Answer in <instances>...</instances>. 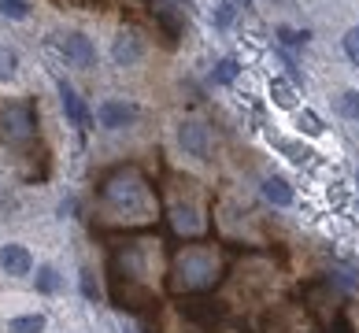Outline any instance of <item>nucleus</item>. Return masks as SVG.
Here are the masks:
<instances>
[{"instance_id":"f257e3e1","label":"nucleus","mask_w":359,"mask_h":333,"mask_svg":"<svg viewBox=\"0 0 359 333\" xmlns=\"http://www.w3.org/2000/svg\"><path fill=\"white\" fill-rule=\"evenodd\" d=\"M215 282V259L204 256V252H185L175 266V285L185 292H196V289H208Z\"/></svg>"},{"instance_id":"f03ea898","label":"nucleus","mask_w":359,"mask_h":333,"mask_svg":"<svg viewBox=\"0 0 359 333\" xmlns=\"http://www.w3.org/2000/svg\"><path fill=\"white\" fill-rule=\"evenodd\" d=\"M56 48L67 56L74 67H97V48L86 34L78 30H67V34H56Z\"/></svg>"},{"instance_id":"7ed1b4c3","label":"nucleus","mask_w":359,"mask_h":333,"mask_svg":"<svg viewBox=\"0 0 359 333\" xmlns=\"http://www.w3.org/2000/svg\"><path fill=\"white\" fill-rule=\"evenodd\" d=\"M178 144H182V152L185 156H193V159H211V133L204 123H182L178 126Z\"/></svg>"},{"instance_id":"20e7f679","label":"nucleus","mask_w":359,"mask_h":333,"mask_svg":"<svg viewBox=\"0 0 359 333\" xmlns=\"http://www.w3.org/2000/svg\"><path fill=\"white\" fill-rule=\"evenodd\" d=\"M108 200L115 208H126V211H141L144 208V196H141V185L134 178H115L108 185Z\"/></svg>"},{"instance_id":"39448f33","label":"nucleus","mask_w":359,"mask_h":333,"mask_svg":"<svg viewBox=\"0 0 359 333\" xmlns=\"http://www.w3.org/2000/svg\"><path fill=\"white\" fill-rule=\"evenodd\" d=\"M0 266H4V274L22 278V274L34 271V256H30V248H26V245H4V248H0Z\"/></svg>"},{"instance_id":"423d86ee","label":"nucleus","mask_w":359,"mask_h":333,"mask_svg":"<svg viewBox=\"0 0 359 333\" xmlns=\"http://www.w3.org/2000/svg\"><path fill=\"white\" fill-rule=\"evenodd\" d=\"M134 123H137V108L126 100H108L100 108V126H108V130H123V126H134Z\"/></svg>"},{"instance_id":"0eeeda50","label":"nucleus","mask_w":359,"mask_h":333,"mask_svg":"<svg viewBox=\"0 0 359 333\" xmlns=\"http://www.w3.org/2000/svg\"><path fill=\"white\" fill-rule=\"evenodd\" d=\"M141 56H144V45L137 41L134 34H118L115 41H111V60H115L118 67H134Z\"/></svg>"},{"instance_id":"6e6552de","label":"nucleus","mask_w":359,"mask_h":333,"mask_svg":"<svg viewBox=\"0 0 359 333\" xmlns=\"http://www.w3.org/2000/svg\"><path fill=\"white\" fill-rule=\"evenodd\" d=\"M60 97H63V111H67V118L74 126H93V115H89V108H86V100L78 97V93L67 86V82H60Z\"/></svg>"},{"instance_id":"1a4fd4ad","label":"nucleus","mask_w":359,"mask_h":333,"mask_svg":"<svg viewBox=\"0 0 359 333\" xmlns=\"http://www.w3.org/2000/svg\"><path fill=\"white\" fill-rule=\"evenodd\" d=\"M170 222H175V230L185 233V237H193V233L204 230V219L196 215V208H189V204H175V211H170Z\"/></svg>"},{"instance_id":"9d476101","label":"nucleus","mask_w":359,"mask_h":333,"mask_svg":"<svg viewBox=\"0 0 359 333\" xmlns=\"http://www.w3.org/2000/svg\"><path fill=\"white\" fill-rule=\"evenodd\" d=\"M263 196H267L274 208H289V204H292V185H289L285 178L271 175L267 182H263Z\"/></svg>"},{"instance_id":"9b49d317","label":"nucleus","mask_w":359,"mask_h":333,"mask_svg":"<svg viewBox=\"0 0 359 333\" xmlns=\"http://www.w3.org/2000/svg\"><path fill=\"white\" fill-rule=\"evenodd\" d=\"M26 126H30V115L22 108H8L4 111V133L8 137H26Z\"/></svg>"},{"instance_id":"f8f14e48","label":"nucleus","mask_w":359,"mask_h":333,"mask_svg":"<svg viewBox=\"0 0 359 333\" xmlns=\"http://www.w3.org/2000/svg\"><path fill=\"white\" fill-rule=\"evenodd\" d=\"M45 315H15L8 322V333H45Z\"/></svg>"},{"instance_id":"ddd939ff","label":"nucleus","mask_w":359,"mask_h":333,"mask_svg":"<svg viewBox=\"0 0 359 333\" xmlns=\"http://www.w3.org/2000/svg\"><path fill=\"white\" fill-rule=\"evenodd\" d=\"M334 108H337V115L355 118V123H359V89H344V93H337Z\"/></svg>"},{"instance_id":"4468645a","label":"nucleus","mask_w":359,"mask_h":333,"mask_svg":"<svg viewBox=\"0 0 359 333\" xmlns=\"http://www.w3.org/2000/svg\"><path fill=\"white\" fill-rule=\"evenodd\" d=\"M271 100L278 108H297V97H292V86L282 78H271Z\"/></svg>"},{"instance_id":"2eb2a0df","label":"nucleus","mask_w":359,"mask_h":333,"mask_svg":"<svg viewBox=\"0 0 359 333\" xmlns=\"http://www.w3.org/2000/svg\"><path fill=\"white\" fill-rule=\"evenodd\" d=\"M297 126H300V133H308V137H318L326 126H323V118H318L315 111H308V108H300L297 111Z\"/></svg>"},{"instance_id":"dca6fc26","label":"nucleus","mask_w":359,"mask_h":333,"mask_svg":"<svg viewBox=\"0 0 359 333\" xmlns=\"http://www.w3.org/2000/svg\"><path fill=\"white\" fill-rule=\"evenodd\" d=\"M37 292H56L60 289V271L56 266H37Z\"/></svg>"},{"instance_id":"f3484780","label":"nucleus","mask_w":359,"mask_h":333,"mask_svg":"<svg viewBox=\"0 0 359 333\" xmlns=\"http://www.w3.org/2000/svg\"><path fill=\"white\" fill-rule=\"evenodd\" d=\"M15 74H19V56L11 48L0 45V82H11Z\"/></svg>"},{"instance_id":"a211bd4d","label":"nucleus","mask_w":359,"mask_h":333,"mask_svg":"<svg viewBox=\"0 0 359 333\" xmlns=\"http://www.w3.org/2000/svg\"><path fill=\"white\" fill-rule=\"evenodd\" d=\"M237 74H241V67H237L233 60H222V63L215 67V74H211V82H219V86H230Z\"/></svg>"},{"instance_id":"6ab92c4d","label":"nucleus","mask_w":359,"mask_h":333,"mask_svg":"<svg viewBox=\"0 0 359 333\" xmlns=\"http://www.w3.org/2000/svg\"><path fill=\"white\" fill-rule=\"evenodd\" d=\"M0 15L4 19H26L30 15V4H26V0H0Z\"/></svg>"},{"instance_id":"aec40b11","label":"nucleus","mask_w":359,"mask_h":333,"mask_svg":"<svg viewBox=\"0 0 359 333\" xmlns=\"http://www.w3.org/2000/svg\"><path fill=\"white\" fill-rule=\"evenodd\" d=\"M278 37H282V45L297 48V45H308V30H292V26H278Z\"/></svg>"},{"instance_id":"412c9836","label":"nucleus","mask_w":359,"mask_h":333,"mask_svg":"<svg viewBox=\"0 0 359 333\" xmlns=\"http://www.w3.org/2000/svg\"><path fill=\"white\" fill-rule=\"evenodd\" d=\"M78 285H82V297H86V300H93V304L100 300V285H97V278H93V271L78 274Z\"/></svg>"},{"instance_id":"4be33fe9","label":"nucleus","mask_w":359,"mask_h":333,"mask_svg":"<svg viewBox=\"0 0 359 333\" xmlns=\"http://www.w3.org/2000/svg\"><path fill=\"white\" fill-rule=\"evenodd\" d=\"M344 56H348V63H352V67H359V26L344 34Z\"/></svg>"},{"instance_id":"5701e85b","label":"nucleus","mask_w":359,"mask_h":333,"mask_svg":"<svg viewBox=\"0 0 359 333\" xmlns=\"http://www.w3.org/2000/svg\"><path fill=\"white\" fill-rule=\"evenodd\" d=\"M282 152H285V156H289L297 167H300V163H308V159H311V152L304 149V144H292V141H282Z\"/></svg>"}]
</instances>
